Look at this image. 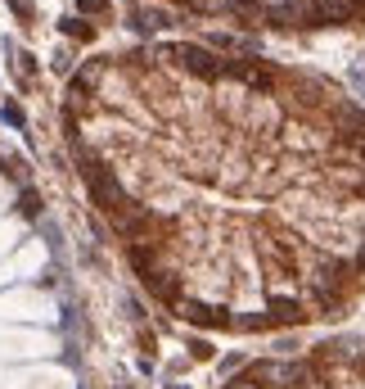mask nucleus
Listing matches in <instances>:
<instances>
[{
    "label": "nucleus",
    "mask_w": 365,
    "mask_h": 389,
    "mask_svg": "<svg viewBox=\"0 0 365 389\" xmlns=\"http://www.w3.org/2000/svg\"><path fill=\"white\" fill-rule=\"evenodd\" d=\"M9 9H14V14H18V18H32V14H36V9H32V5H27V0H9Z\"/></svg>",
    "instance_id": "nucleus-6"
},
{
    "label": "nucleus",
    "mask_w": 365,
    "mask_h": 389,
    "mask_svg": "<svg viewBox=\"0 0 365 389\" xmlns=\"http://www.w3.org/2000/svg\"><path fill=\"white\" fill-rule=\"evenodd\" d=\"M221 389H365V335H339L293 358H262Z\"/></svg>",
    "instance_id": "nucleus-2"
},
{
    "label": "nucleus",
    "mask_w": 365,
    "mask_h": 389,
    "mask_svg": "<svg viewBox=\"0 0 365 389\" xmlns=\"http://www.w3.org/2000/svg\"><path fill=\"white\" fill-rule=\"evenodd\" d=\"M63 36H72V41H91L95 27H91V23H81V18H63Z\"/></svg>",
    "instance_id": "nucleus-3"
},
{
    "label": "nucleus",
    "mask_w": 365,
    "mask_h": 389,
    "mask_svg": "<svg viewBox=\"0 0 365 389\" xmlns=\"http://www.w3.org/2000/svg\"><path fill=\"white\" fill-rule=\"evenodd\" d=\"M72 149L171 317L262 335L365 294V113L329 82L203 45L104 54L68 91Z\"/></svg>",
    "instance_id": "nucleus-1"
},
{
    "label": "nucleus",
    "mask_w": 365,
    "mask_h": 389,
    "mask_svg": "<svg viewBox=\"0 0 365 389\" xmlns=\"http://www.w3.org/2000/svg\"><path fill=\"white\" fill-rule=\"evenodd\" d=\"M77 9H81L86 18H104L109 14V0H77Z\"/></svg>",
    "instance_id": "nucleus-4"
},
{
    "label": "nucleus",
    "mask_w": 365,
    "mask_h": 389,
    "mask_svg": "<svg viewBox=\"0 0 365 389\" xmlns=\"http://www.w3.org/2000/svg\"><path fill=\"white\" fill-rule=\"evenodd\" d=\"M5 122L9 127H27V113L18 109V104H5Z\"/></svg>",
    "instance_id": "nucleus-5"
}]
</instances>
